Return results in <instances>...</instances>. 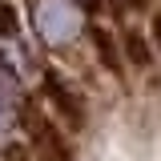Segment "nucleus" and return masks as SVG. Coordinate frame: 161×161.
<instances>
[{
  "mask_svg": "<svg viewBox=\"0 0 161 161\" xmlns=\"http://www.w3.org/2000/svg\"><path fill=\"white\" fill-rule=\"evenodd\" d=\"M36 32L48 44H64L80 32V8L73 0H36Z\"/></svg>",
  "mask_w": 161,
  "mask_h": 161,
  "instance_id": "1",
  "label": "nucleus"
},
{
  "mask_svg": "<svg viewBox=\"0 0 161 161\" xmlns=\"http://www.w3.org/2000/svg\"><path fill=\"white\" fill-rule=\"evenodd\" d=\"M24 125H28V145H32V157L36 161H73V145L60 133L48 113H24Z\"/></svg>",
  "mask_w": 161,
  "mask_h": 161,
  "instance_id": "2",
  "label": "nucleus"
},
{
  "mask_svg": "<svg viewBox=\"0 0 161 161\" xmlns=\"http://www.w3.org/2000/svg\"><path fill=\"white\" fill-rule=\"evenodd\" d=\"M44 93H48V101H53V109H57L73 129L85 125V101H80V93H73V89H69L60 77H53V73L44 77Z\"/></svg>",
  "mask_w": 161,
  "mask_h": 161,
  "instance_id": "3",
  "label": "nucleus"
},
{
  "mask_svg": "<svg viewBox=\"0 0 161 161\" xmlns=\"http://www.w3.org/2000/svg\"><path fill=\"white\" fill-rule=\"evenodd\" d=\"M12 113H16V80L8 77V69L0 64V133L12 125Z\"/></svg>",
  "mask_w": 161,
  "mask_h": 161,
  "instance_id": "4",
  "label": "nucleus"
},
{
  "mask_svg": "<svg viewBox=\"0 0 161 161\" xmlns=\"http://www.w3.org/2000/svg\"><path fill=\"white\" fill-rule=\"evenodd\" d=\"M125 57H129V64H137V69H149L153 64L149 40L141 36V32H125Z\"/></svg>",
  "mask_w": 161,
  "mask_h": 161,
  "instance_id": "5",
  "label": "nucleus"
},
{
  "mask_svg": "<svg viewBox=\"0 0 161 161\" xmlns=\"http://www.w3.org/2000/svg\"><path fill=\"white\" fill-rule=\"evenodd\" d=\"M97 53H101V60L109 64V73H117V77H121V57H117V44H113V36H109L105 28L97 32Z\"/></svg>",
  "mask_w": 161,
  "mask_h": 161,
  "instance_id": "6",
  "label": "nucleus"
},
{
  "mask_svg": "<svg viewBox=\"0 0 161 161\" xmlns=\"http://www.w3.org/2000/svg\"><path fill=\"white\" fill-rule=\"evenodd\" d=\"M12 32H16V12H12V4H0V40Z\"/></svg>",
  "mask_w": 161,
  "mask_h": 161,
  "instance_id": "7",
  "label": "nucleus"
},
{
  "mask_svg": "<svg viewBox=\"0 0 161 161\" xmlns=\"http://www.w3.org/2000/svg\"><path fill=\"white\" fill-rule=\"evenodd\" d=\"M153 40H157V53H161V12L153 16Z\"/></svg>",
  "mask_w": 161,
  "mask_h": 161,
  "instance_id": "8",
  "label": "nucleus"
},
{
  "mask_svg": "<svg viewBox=\"0 0 161 161\" xmlns=\"http://www.w3.org/2000/svg\"><path fill=\"white\" fill-rule=\"evenodd\" d=\"M12 161H36V157H24V153H12Z\"/></svg>",
  "mask_w": 161,
  "mask_h": 161,
  "instance_id": "9",
  "label": "nucleus"
},
{
  "mask_svg": "<svg viewBox=\"0 0 161 161\" xmlns=\"http://www.w3.org/2000/svg\"><path fill=\"white\" fill-rule=\"evenodd\" d=\"M137 4H141V0H137Z\"/></svg>",
  "mask_w": 161,
  "mask_h": 161,
  "instance_id": "10",
  "label": "nucleus"
}]
</instances>
